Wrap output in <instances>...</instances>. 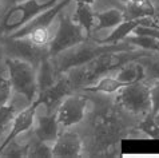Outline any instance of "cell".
<instances>
[{"label":"cell","mask_w":159,"mask_h":158,"mask_svg":"<svg viewBox=\"0 0 159 158\" xmlns=\"http://www.w3.org/2000/svg\"><path fill=\"white\" fill-rule=\"evenodd\" d=\"M136 50V47L127 42H120V43H114V44H100L98 40H88L80 43V44L71 47L68 50L63 51L55 58H51L52 62L55 64V68L58 74H64L72 68H78L82 66H86L90 63L91 60L98 58L99 55L104 54V52L110 51H131Z\"/></svg>","instance_id":"6da1fadb"},{"label":"cell","mask_w":159,"mask_h":158,"mask_svg":"<svg viewBox=\"0 0 159 158\" xmlns=\"http://www.w3.org/2000/svg\"><path fill=\"white\" fill-rule=\"evenodd\" d=\"M6 66L8 71L12 90L23 95L27 99L28 105L32 103L39 95L38 89V74L32 63L19 58H7Z\"/></svg>","instance_id":"7a4b0ae2"},{"label":"cell","mask_w":159,"mask_h":158,"mask_svg":"<svg viewBox=\"0 0 159 158\" xmlns=\"http://www.w3.org/2000/svg\"><path fill=\"white\" fill-rule=\"evenodd\" d=\"M59 0H23L14 4L0 21V32L12 34L40 12L54 7Z\"/></svg>","instance_id":"3957f363"},{"label":"cell","mask_w":159,"mask_h":158,"mask_svg":"<svg viewBox=\"0 0 159 158\" xmlns=\"http://www.w3.org/2000/svg\"><path fill=\"white\" fill-rule=\"evenodd\" d=\"M88 39L90 38L86 35L80 26H78L72 20L71 16L63 14V11H61L59 14V27L56 30L54 38H51L50 44H48L50 58H55L63 51L80 44Z\"/></svg>","instance_id":"277c9868"},{"label":"cell","mask_w":159,"mask_h":158,"mask_svg":"<svg viewBox=\"0 0 159 158\" xmlns=\"http://www.w3.org/2000/svg\"><path fill=\"white\" fill-rule=\"evenodd\" d=\"M115 103L127 113L144 117L146 114L151 113L148 85L143 81L123 86L116 93Z\"/></svg>","instance_id":"5b68a950"},{"label":"cell","mask_w":159,"mask_h":158,"mask_svg":"<svg viewBox=\"0 0 159 158\" xmlns=\"http://www.w3.org/2000/svg\"><path fill=\"white\" fill-rule=\"evenodd\" d=\"M88 98L82 94H70L56 107V118L60 127H71L84 119Z\"/></svg>","instance_id":"8992f818"},{"label":"cell","mask_w":159,"mask_h":158,"mask_svg":"<svg viewBox=\"0 0 159 158\" xmlns=\"http://www.w3.org/2000/svg\"><path fill=\"white\" fill-rule=\"evenodd\" d=\"M6 48L11 58H19L32 63L35 67L40 64L42 60L50 58L48 46H36L27 36L23 38H10L7 36Z\"/></svg>","instance_id":"52a82bcc"},{"label":"cell","mask_w":159,"mask_h":158,"mask_svg":"<svg viewBox=\"0 0 159 158\" xmlns=\"http://www.w3.org/2000/svg\"><path fill=\"white\" fill-rule=\"evenodd\" d=\"M39 106H40V100L36 98L25 109H23L21 111L15 114L14 119L11 122L8 135L4 138V141L2 142V145H0V154H2V151L4 150V147H6L8 143L12 142L14 139H16L19 137L20 134L25 133V131L30 130L31 127L34 126L35 121H36V111H38Z\"/></svg>","instance_id":"ba28073f"},{"label":"cell","mask_w":159,"mask_h":158,"mask_svg":"<svg viewBox=\"0 0 159 158\" xmlns=\"http://www.w3.org/2000/svg\"><path fill=\"white\" fill-rule=\"evenodd\" d=\"M74 86L71 83V78L67 72L60 74L59 78L52 86H50L47 90L38 95V99L40 100V105H44L48 113L55 111L59 103L66 96L74 93Z\"/></svg>","instance_id":"9c48e42d"},{"label":"cell","mask_w":159,"mask_h":158,"mask_svg":"<svg viewBox=\"0 0 159 158\" xmlns=\"http://www.w3.org/2000/svg\"><path fill=\"white\" fill-rule=\"evenodd\" d=\"M71 2L72 0H59L54 7H51V8H48V10L40 12V14L36 15L34 19H31L28 23H25L23 27H20L19 30H16V31L10 34L8 36L10 38H23V36H27V35L31 31H34L35 28L50 27L55 17L59 16L60 12L63 11L66 7H68Z\"/></svg>","instance_id":"30bf717a"},{"label":"cell","mask_w":159,"mask_h":158,"mask_svg":"<svg viewBox=\"0 0 159 158\" xmlns=\"http://www.w3.org/2000/svg\"><path fill=\"white\" fill-rule=\"evenodd\" d=\"M82 138L74 131H64L52 143V157L55 158H78L82 156Z\"/></svg>","instance_id":"8fae6325"},{"label":"cell","mask_w":159,"mask_h":158,"mask_svg":"<svg viewBox=\"0 0 159 158\" xmlns=\"http://www.w3.org/2000/svg\"><path fill=\"white\" fill-rule=\"evenodd\" d=\"M94 131L95 141H98L99 145L108 146L112 142H115L116 138L120 137V125H119L115 117L103 114L95 119Z\"/></svg>","instance_id":"7c38bea8"},{"label":"cell","mask_w":159,"mask_h":158,"mask_svg":"<svg viewBox=\"0 0 159 158\" xmlns=\"http://www.w3.org/2000/svg\"><path fill=\"white\" fill-rule=\"evenodd\" d=\"M34 134L35 138L40 139V141L54 143L60 134V125L58 122V118H56V111H47V114L38 117Z\"/></svg>","instance_id":"4fadbf2b"},{"label":"cell","mask_w":159,"mask_h":158,"mask_svg":"<svg viewBox=\"0 0 159 158\" xmlns=\"http://www.w3.org/2000/svg\"><path fill=\"white\" fill-rule=\"evenodd\" d=\"M112 75L115 77L119 82L125 83V85H131V83L146 81L144 67H143V64L140 63L139 59L131 60V62L123 64Z\"/></svg>","instance_id":"5bb4252c"},{"label":"cell","mask_w":159,"mask_h":158,"mask_svg":"<svg viewBox=\"0 0 159 158\" xmlns=\"http://www.w3.org/2000/svg\"><path fill=\"white\" fill-rule=\"evenodd\" d=\"M125 20L127 19H140V17H157L158 11L151 0H132L126 4L123 11Z\"/></svg>","instance_id":"9a60e30c"},{"label":"cell","mask_w":159,"mask_h":158,"mask_svg":"<svg viewBox=\"0 0 159 158\" xmlns=\"http://www.w3.org/2000/svg\"><path fill=\"white\" fill-rule=\"evenodd\" d=\"M36 74L39 94L43 93L44 90H47L50 86H52L56 82V79L59 78V74L56 71L55 64L51 58H46L44 60H42L36 68Z\"/></svg>","instance_id":"2e32d148"},{"label":"cell","mask_w":159,"mask_h":158,"mask_svg":"<svg viewBox=\"0 0 159 158\" xmlns=\"http://www.w3.org/2000/svg\"><path fill=\"white\" fill-rule=\"evenodd\" d=\"M94 17H95V23L92 32L100 31V30L114 28L125 20L123 11L116 10V8H111V10H106L102 12H94Z\"/></svg>","instance_id":"e0dca14e"},{"label":"cell","mask_w":159,"mask_h":158,"mask_svg":"<svg viewBox=\"0 0 159 158\" xmlns=\"http://www.w3.org/2000/svg\"><path fill=\"white\" fill-rule=\"evenodd\" d=\"M123 86H126L125 83L119 82L114 75H104L96 79L94 83L87 85L82 87L83 91L87 93H103V94H116Z\"/></svg>","instance_id":"ac0fdd59"},{"label":"cell","mask_w":159,"mask_h":158,"mask_svg":"<svg viewBox=\"0 0 159 158\" xmlns=\"http://www.w3.org/2000/svg\"><path fill=\"white\" fill-rule=\"evenodd\" d=\"M72 20L78 26H80L83 31L86 32L88 38H92V28H94L95 17H94V11L90 4L86 3H76V8H75L74 15L71 16Z\"/></svg>","instance_id":"d6986e66"},{"label":"cell","mask_w":159,"mask_h":158,"mask_svg":"<svg viewBox=\"0 0 159 158\" xmlns=\"http://www.w3.org/2000/svg\"><path fill=\"white\" fill-rule=\"evenodd\" d=\"M123 42H127L139 50L150 51L154 54H159V40L148 35H129Z\"/></svg>","instance_id":"ffe728a7"},{"label":"cell","mask_w":159,"mask_h":158,"mask_svg":"<svg viewBox=\"0 0 159 158\" xmlns=\"http://www.w3.org/2000/svg\"><path fill=\"white\" fill-rule=\"evenodd\" d=\"M30 158H51L52 157V143L40 141L35 138L34 141L28 142V153Z\"/></svg>","instance_id":"44dd1931"},{"label":"cell","mask_w":159,"mask_h":158,"mask_svg":"<svg viewBox=\"0 0 159 158\" xmlns=\"http://www.w3.org/2000/svg\"><path fill=\"white\" fill-rule=\"evenodd\" d=\"M140 63L144 67L146 79L150 81H159V54H152L150 56L140 58Z\"/></svg>","instance_id":"7402d4cb"},{"label":"cell","mask_w":159,"mask_h":158,"mask_svg":"<svg viewBox=\"0 0 159 158\" xmlns=\"http://www.w3.org/2000/svg\"><path fill=\"white\" fill-rule=\"evenodd\" d=\"M136 129L139 131L144 133L147 137L152 138V139H159V125L154 119V115L151 113L146 114L143 117V119L139 122Z\"/></svg>","instance_id":"603a6c76"},{"label":"cell","mask_w":159,"mask_h":158,"mask_svg":"<svg viewBox=\"0 0 159 158\" xmlns=\"http://www.w3.org/2000/svg\"><path fill=\"white\" fill-rule=\"evenodd\" d=\"M28 153V143L21 145L15 142V139L12 142H10L4 147V150L2 151L0 157H7V158H24L27 157Z\"/></svg>","instance_id":"cb8c5ba5"},{"label":"cell","mask_w":159,"mask_h":158,"mask_svg":"<svg viewBox=\"0 0 159 158\" xmlns=\"http://www.w3.org/2000/svg\"><path fill=\"white\" fill-rule=\"evenodd\" d=\"M16 107L14 105H6V106H0V135L6 130H10L11 122L14 119L16 114Z\"/></svg>","instance_id":"d4e9b609"},{"label":"cell","mask_w":159,"mask_h":158,"mask_svg":"<svg viewBox=\"0 0 159 158\" xmlns=\"http://www.w3.org/2000/svg\"><path fill=\"white\" fill-rule=\"evenodd\" d=\"M27 38L32 43H35L36 46H48L51 40V32L50 27H40V28H35L34 31H31Z\"/></svg>","instance_id":"484cf974"},{"label":"cell","mask_w":159,"mask_h":158,"mask_svg":"<svg viewBox=\"0 0 159 158\" xmlns=\"http://www.w3.org/2000/svg\"><path fill=\"white\" fill-rule=\"evenodd\" d=\"M12 86L8 75L0 74V106H6L10 103L12 96Z\"/></svg>","instance_id":"4316f807"},{"label":"cell","mask_w":159,"mask_h":158,"mask_svg":"<svg viewBox=\"0 0 159 158\" xmlns=\"http://www.w3.org/2000/svg\"><path fill=\"white\" fill-rule=\"evenodd\" d=\"M150 100H151V114L155 115L159 111V81H152L148 85Z\"/></svg>","instance_id":"83f0119b"},{"label":"cell","mask_w":159,"mask_h":158,"mask_svg":"<svg viewBox=\"0 0 159 158\" xmlns=\"http://www.w3.org/2000/svg\"><path fill=\"white\" fill-rule=\"evenodd\" d=\"M75 3H86V4H90V6H92V4L95 3V0H75Z\"/></svg>","instance_id":"f1b7e54d"},{"label":"cell","mask_w":159,"mask_h":158,"mask_svg":"<svg viewBox=\"0 0 159 158\" xmlns=\"http://www.w3.org/2000/svg\"><path fill=\"white\" fill-rule=\"evenodd\" d=\"M154 119H155V122H157V123L159 125V111L155 114V115H154Z\"/></svg>","instance_id":"f546056e"},{"label":"cell","mask_w":159,"mask_h":158,"mask_svg":"<svg viewBox=\"0 0 159 158\" xmlns=\"http://www.w3.org/2000/svg\"><path fill=\"white\" fill-rule=\"evenodd\" d=\"M118 2H120V3H123V4H127V3L132 2V0H118Z\"/></svg>","instance_id":"4dcf8cb0"},{"label":"cell","mask_w":159,"mask_h":158,"mask_svg":"<svg viewBox=\"0 0 159 158\" xmlns=\"http://www.w3.org/2000/svg\"><path fill=\"white\" fill-rule=\"evenodd\" d=\"M19 2H23V0H12V3L16 4V3H19Z\"/></svg>","instance_id":"1f68e13d"},{"label":"cell","mask_w":159,"mask_h":158,"mask_svg":"<svg viewBox=\"0 0 159 158\" xmlns=\"http://www.w3.org/2000/svg\"><path fill=\"white\" fill-rule=\"evenodd\" d=\"M0 6H2V0H0Z\"/></svg>","instance_id":"d6a6232c"}]
</instances>
